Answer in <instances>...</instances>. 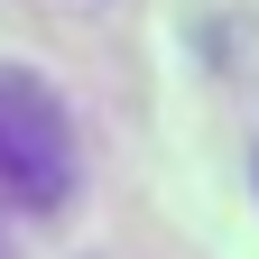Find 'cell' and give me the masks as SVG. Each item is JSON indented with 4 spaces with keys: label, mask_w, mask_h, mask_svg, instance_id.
Listing matches in <instances>:
<instances>
[{
    "label": "cell",
    "mask_w": 259,
    "mask_h": 259,
    "mask_svg": "<svg viewBox=\"0 0 259 259\" xmlns=\"http://www.w3.org/2000/svg\"><path fill=\"white\" fill-rule=\"evenodd\" d=\"M0 194L37 204V213H56L74 194V120L19 65H0Z\"/></svg>",
    "instance_id": "cell-1"
}]
</instances>
